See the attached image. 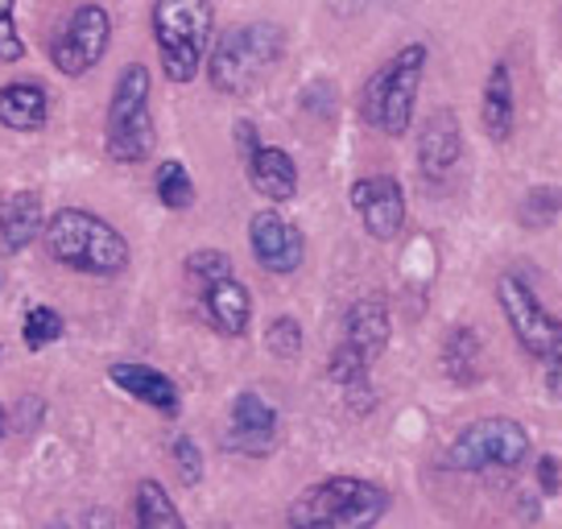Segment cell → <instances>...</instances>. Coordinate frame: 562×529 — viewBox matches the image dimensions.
Masks as SVG:
<instances>
[{
    "mask_svg": "<svg viewBox=\"0 0 562 529\" xmlns=\"http://www.w3.org/2000/svg\"><path fill=\"white\" fill-rule=\"evenodd\" d=\"M63 339V315L54 311V306H30V315H25V344L42 352V348H50Z\"/></svg>",
    "mask_w": 562,
    "mask_h": 529,
    "instance_id": "d4e9b609",
    "label": "cell"
},
{
    "mask_svg": "<svg viewBox=\"0 0 562 529\" xmlns=\"http://www.w3.org/2000/svg\"><path fill=\"white\" fill-rule=\"evenodd\" d=\"M108 381L121 385L128 397H137L145 406L161 409V414H178V389L166 372L149 369V364H137V360H121L108 369Z\"/></svg>",
    "mask_w": 562,
    "mask_h": 529,
    "instance_id": "5bb4252c",
    "label": "cell"
},
{
    "mask_svg": "<svg viewBox=\"0 0 562 529\" xmlns=\"http://www.w3.org/2000/svg\"><path fill=\"white\" fill-rule=\"evenodd\" d=\"M351 207L360 212L364 228L376 236V240H393L405 224V194L397 187V178L389 175H372L360 178L351 187Z\"/></svg>",
    "mask_w": 562,
    "mask_h": 529,
    "instance_id": "8fae6325",
    "label": "cell"
},
{
    "mask_svg": "<svg viewBox=\"0 0 562 529\" xmlns=\"http://www.w3.org/2000/svg\"><path fill=\"white\" fill-rule=\"evenodd\" d=\"M422 67H426V46H405L402 54H393L381 71L369 79L360 112L372 128H381L389 137H402L409 121H414V100H418Z\"/></svg>",
    "mask_w": 562,
    "mask_h": 529,
    "instance_id": "8992f818",
    "label": "cell"
},
{
    "mask_svg": "<svg viewBox=\"0 0 562 529\" xmlns=\"http://www.w3.org/2000/svg\"><path fill=\"white\" fill-rule=\"evenodd\" d=\"M265 344H269V352L278 356V360H299L302 352V327L299 318H273L269 323V336H265Z\"/></svg>",
    "mask_w": 562,
    "mask_h": 529,
    "instance_id": "484cf974",
    "label": "cell"
},
{
    "mask_svg": "<svg viewBox=\"0 0 562 529\" xmlns=\"http://www.w3.org/2000/svg\"><path fill=\"white\" fill-rule=\"evenodd\" d=\"M248 240H252V257L269 269V273H294L306 257V240L302 232L281 220L278 212H257L248 220Z\"/></svg>",
    "mask_w": 562,
    "mask_h": 529,
    "instance_id": "30bf717a",
    "label": "cell"
},
{
    "mask_svg": "<svg viewBox=\"0 0 562 529\" xmlns=\"http://www.w3.org/2000/svg\"><path fill=\"white\" fill-rule=\"evenodd\" d=\"M154 142L158 133H154V112H149V71L140 63H128L112 88L104 149L112 161L137 166L154 154Z\"/></svg>",
    "mask_w": 562,
    "mask_h": 529,
    "instance_id": "5b68a950",
    "label": "cell"
},
{
    "mask_svg": "<svg viewBox=\"0 0 562 529\" xmlns=\"http://www.w3.org/2000/svg\"><path fill=\"white\" fill-rule=\"evenodd\" d=\"M137 526L140 529H178L182 513L175 509V500L166 496L158 480H140L137 488Z\"/></svg>",
    "mask_w": 562,
    "mask_h": 529,
    "instance_id": "7402d4cb",
    "label": "cell"
},
{
    "mask_svg": "<svg viewBox=\"0 0 562 529\" xmlns=\"http://www.w3.org/2000/svg\"><path fill=\"white\" fill-rule=\"evenodd\" d=\"M562 215V187H538L521 199V224L526 228H546Z\"/></svg>",
    "mask_w": 562,
    "mask_h": 529,
    "instance_id": "cb8c5ba5",
    "label": "cell"
},
{
    "mask_svg": "<svg viewBox=\"0 0 562 529\" xmlns=\"http://www.w3.org/2000/svg\"><path fill=\"white\" fill-rule=\"evenodd\" d=\"M203 306H207V318L215 323V331L224 336H245L248 318H252V299L248 290L236 278H220L203 290Z\"/></svg>",
    "mask_w": 562,
    "mask_h": 529,
    "instance_id": "ac0fdd59",
    "label": "cell"
},
{
    "mask_svg": "<svg viewBox=\"0 0 562 529\" xmlns=\"http://www.w3.org/2000/svg\"><path fill=\"white\" fill-rule=\"evenodd\" d=\"M175 463H178L182 484H199V480H203V455H199L194 439H187V435H178L175 439Z\"/></svg>",
    "mask_w": 562,
    "mask_h": 529,
    "instance_id": "f1b7e54d",
    "label": "cell"
},
{
    "mask_svg": "<svg viewBox=\"0 0 562 529\" xmlns=\"http://www.w3.org/2000/svg\"><path fill=\"white\" fill-rule=\"evenodd\" d=\"M496 294H501V311L509 318L513 336L521 339V348L529 356H538V360H550V356L562 348V323L550 311H546L542 302L533 299V290H529L517 273H505L501 285H496Z\"/></svg>",
    "mask_w": 562,
    "mask_h": 529,
    "instance_id": "ba28073f",
    "label": "cell"
},
{
    "mask_svg": "<svg viewBox=\"0 0 562 529\" xmlns=\"http://www.w3.org/2000/svg\"><path fill=\"white\" fill-rule=\"evenodd\" d=\"M236 145H240V154H245V158L252 154V149H257V145H261V142H257V128H252L248 121L236 124Z\"/></svg>",
    "mask_w": 562,
    "mask_h": 529,
    "instance_id": "1f68e13d",
    "label": "cell"
},
{
    "mask_svg": "<svg viewBox=\"0 0 562 529\" xmlns=\"http://www.w3.org/2000/svg\"><path fill=\"white\" fill-rule=\"evenodd\" d=\"M25 58V42L13 21V0H0V63H21Z\"/></svg>",
    "mask_w": 562,
    "mask_h": 529,
    "instance_id": "83f0119b",
    "label": "cell"
},
{
    "mask_svg": "<svg viewBox=\"0 0 562 529\" xmlns=\"http://www.w3.org/2000/svg\"><path fill=\"white\" fill-rule=\"evenodd\" d=\"M344 344H351L364 360H376L389 344V311L381 299L351 302L348 318H344Z\"/></svg>",
    "mask_w": 562,
    "mask_h": 529,
    "instance_id": "e0dca14e",
    "label": "cell"
},
{
    "mask_svg": "<svg viewBox=\"0 0 562 529\" xmlns=\"http://www.w3.org/2000/svg\"><path fill=\"white\" fill-rule=\"evenodd\" d=\"M42 199L34 191H13L0 199V245L9 252L30 248L42 236Z\"/></svg>",
    "mask_w": 562,
    "mask_h": 529,
    "instance_id": "2e32d148",
    "label": "cell"
},
{
    "mask_svg": "<svg viewBox=\"0 0 562 529\" xmlns=\"http://www.w3.org/2000/svg\"><path fill=\"white\" fill-rule=\"evenodd\" d=\"M281 54H285V34L269 21L228 30L211 50V88L224 95H248L252 88H261L265 75L281 63Z\"/></svg>",
    "mask_w": 562,
    "mask_h": 529,
    "instance_id": "7a4b0ae2",
    "label": "cell"
},
{
    "mask_svg": "<svg viewBox=\"0 0 562 529\" xmlns=\"http://www.w3.org/2000/svg\"><path fill=\"white\" fill-rule=\"evenodd\" d=\"M187 273H191L194 282H203V290H207L211 282L232 278V261L224 252H215V248H203V252H191V257H187Z\"/></svg>",
    "mask_w": 562,
    "mask_h": 529,
    "instance_id": "4316f807",
    "label": "cell"
},
{
    "mask_svg": "<svg viewBox=\"0 0 562 529\" xmlns=\"http://www.w3.org/2000/svg\"><path fill=\"white\" fill-rule=\"evenodd\" d=\"M9 435V414H4V406H0V439Z\"/></svg>",
    "mask_w": 562,
    "mask_h": 529,
    "instance_id": "d6a6232c",
    "label": "cell"
},
{
    "mask_svg": "<svg viewBox=\"0 0 562 529\" xmlns=\"http://www.w3.org/2000/svg\"><path fill=\"white\" fill-rule=\"evenodd\" d=\"M538 480H542V493L546 496L559 493V459H554V455L538 459Z\"/></svg>",
    "mask_w": 562,
    "mask_h": 529,
    "instance_id": "f546056e",
    "label": "cell"
},
{
    "mask_svg": "<svg viewBox=\"0 0 562 529\" xmlns=\"http://www.w3.org/2000/svg\"><path fill=\"white\" fill-rule=\"evenodd\" d=\"M245 170H248V182H252L265 199H273V203H285V199L299 194V166H294V158H290L285 149L257 145L245 158Z\"/></svg>",
    "mask_w": 562,
    "mask_h": 529,
    "instance_id": "4fadbf2b",
    "label": "cell"
},
{
    "mask_svg": "<svg viewBox=\"0 0 562 529\" xmlns=\"http://www.w3.org/2000/svg\"><path fill=\"white\" fill-rule=\"evenodd\" d=\"M215 9L211 0H158L154 4V37L170 83H191L211 42Z\"/></svg>",
    "mask_w": 562,
    "mask_h": 529,
    "instance_id": "277c9868",
    "label": "cell"
},
{
    "mask_svg": "<svg viewBox=\"0 0 562 529\" xmlns=\"http://www.w3.org/2000/svg\"><path fill=\"white\" fill-rule=\"evenodd\" d=\"M273 435H278V409L269 406L265 397H257V393H240L232 402V435H228L232 451L265 455L273 447Z\"/></svg>",
    "mask_w": 562,
    "mask_h": 529,
    "instance_id": "7c38bea8",
    "label": "cell"
},
{
    "mask_svg": "<svg viewBox=\"0 0 562 529\" xmlns=\"http://www.w3.org/2000/svg\"><path fill=\"white\" fill-rule=\"evenodd\" d=\"M389 509V493L372 480L331 476L306 488L290 505V526L299 529H360L381 521Z\"/></svg>",
    "mask_w": 562,
    "mask_h": 529,
    "instance_id": "3957f363",
    "label": "cell"
},
{
    "mask_svg": "<svg viewBox=\"0 0 562 529\" xmlns=\"http://www.w3.org/2000/svg\"><path fill=\"white\" fill-rule=\"evenodd\" d=\"M442 369H447V376L459 381V385L480 381V339H475V331L456 327V331L447 336V344H442Z\"/></svg>",
    "mask_w": 562,
    "mask_h": 529,
    "instance_id": "44dd1931",
    "label": "cell"
},
{
    "mask_svg": "<svg viewBox=\"0 0 562 529\" xmlns=\"http://www.w3.org/2000/svg\"><path fill=\"white\" fill-rule=\"evenodd\" d=\"M154 187H158V199L170 207V212H187V207L194 203V182L182 161H161Z\"/></svg>",
    "mask_w": 562,
    "mask_h": 529,
    "instance_id": "603a6c76",
    "label": "cell"
},
{
    "mask_svg": "<svg viewBox=\"0 0 562 529\" xmlns=\"http://www.w3.org/2000/svg\"><path fill=\"white\" fill-rule=\"evenodd\" d=\"M46 248L58 264H67L75 273H91V278H116L128 264V240L112 228L108 220L79 207H63L42 228Z\"/></svg>",
    "mask_w": 562,
    "mask_h": 529,
    "instance_id": "6da1fadb",
    "label": "cell"
},
{
    "mask_svg": "<svg viewBox=\"0 0 562 529\" xmlns=\"http://www.w3.org/2000/svg\"><path fill=\"white\" fill-rule=\"evenodd\" d=\"M546 389L562 402V348L550 356V364H546Z\"/></svg>",
    "mask_w": 562,
    "mask_h": 529,
    "instance_id": "4dcf8cb0",
    "label": "cell"
},
{
    "mask_svg": "<svg viewBox=\"0 0 562 529\" xmlns=\"http://www.w3.org/2000/svg\"><path fill=\"white\" fill-rule=\"evenodd\" d=\"M50 121V100L37 83H4L0 88V124L13 133H37Z\"/></svg>",
    "mask_w": 562,
    "mask_h": 529,
    "instance_id": "d6986e66",
    "label": "cell"
},
{
    "mask_svg": "<svg viewBox=\"0 0 562 529\" xmlns=\"http://www.w3.org/2000/svg\"><path fill=\"white\" fill-rule=\"evenodd\" d=\"M108 42H112V21L100 4H79L67 18L63 34L50 42V58L63 75H88L100 58H104Z\"/></svg>",
    "mask_w": 562,
    "mask_h": 529,
    "instance_id": "9c48e42d",
    "label": "cell"
},
{
    "mask_svg": "<svg viewBox=\"0 0 562 529\" xmlns=\"http://www.w3.org/2000/svg\"><path fill=\"white\" fill-rule=\"evenodd\" d=\"M529 459V435L513 418H484L472 423L447 451V463L456 472H496V468H517Z\"/></svg>",
    "mask_w": 562,
    "mask_h": 529,
    "instance_id": "52a82bcc",
    "label": "cell"
},
{
    "mask_svg": "<svg viewBox=\"0 0 562 529\" xmlns=\"http://www.w3.org/2000/svg\"><path fill=\"white\" fill-rule=\"evenodd\" d=\"M459 149H463V137H459V121L451 108H439L418 137V161L426 178H442L451 166L459 161Z\"/></svg>",
    "mask_w": 562,
    "mask_h": 529,
    "instance_id": "9a60e30c",
    "label": "cell"
},
{
    "mask_svg": "<svg viewBox=\"0 0 562 529\" xmlns=\"http://www.w3.org/2000/svg\"><path fill=\"white\" fill-rule=\"evenodd\" d=\"M484 128L492 142H505L513 133V75L505 63H496L484 83Z\"/></svg>",
    "mask_w": 562,
    "mask_h": 529,
    "instance_id": "ffe728a7",
    "label": "cell"
}]
</instances>
